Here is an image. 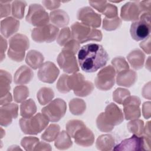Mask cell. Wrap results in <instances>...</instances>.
Listing matches in <instances>:
<instances>
[{
	"label": "cell",
	"instance_id": "6da1fadb",
	"mask_svg": "<svg viewBox=\"0 0 151 151\" xmlns=\"http://www.w3.org/2000/svg\"><path fill=\"white\" fill-rule=\"evenodd\" d=\"M109 58V55L103 47L96 43L83 45L77 54L79 65L86 73H94L103 67Z\"/></svg>",
	"mask_w": 151,
	"mask_h": 151
},
{
	"label": "cell",
	"instance_id": "7a4b0ae2",
	"mask_svg": "<svg viewBox=\"0 0 151 151\" xmlns=\"http://www.w3.org/2000/svg\"><path fill=\"white\" fill-rule=\"evenodd\" d=\"M123 121L122 110L114 103L109 104L105 111L100 113L97 118L96 124L98 129L103 132L111 131L114 126L120 124Z\"/></svg>",
	"mask_w": 151,
	"mask_h": 151
},
{
	"label": "cell",
	"instance_id": "3957f363",
	"mask_svg": "<svg viewBox=\"0 0 151 151\" xmlns=\"http://www.w3.org/2000/svg\"><path fill=\"white\" fill-rule=\"evenodd\" d=\"M71 37L79 43L82 44L88 41H100L102 34L100 30L91 29L81 22H75L71 27Z\"/></svg>",
	"mask_w": 151,
	"mask_h": 151
},
{
	"label": "cell",
	"instance_id": "277c9868",
	"mask_svg": "<svg viewBox=\"0 0 151 151\" xmlns=\"http://www.w3.org/2000/svg\"><path fill=\"white\" fill-rule=\"evenodd\" d=\"M150 1L129 2L121 9L120 16L125 21H137L144 12H150Z\"/></svg>",
	"mask_w": 151,
	"mask_h": 151
},
{
	"label": "cell",
	"instance_id": "5b68a950",
	"mask_svg": "<svg viewBox=\"0 0 151 151\" xmlns=\"http://www.w3.org/2000/svg\"><path fill=\"white\" fill-rule=\"evenodd\" d=\"M9 48L8 51L9 58L11 60L21 62L24 60L25 51L29 46L27 37L21 34H17L9 40Z\"/></svg>",
	"mask_w": 151,
	"mask_h": 151
},
{
	"label": "cell",
	"instance_id": "8992f818",
	"mask_svg": "<svg viewBox=\"0 0 151 151\" xmlns=\"http://www.w3.org/2000/svg\"><path fill=\"white\" fill-rule=\"evenodd\" d=\"M48 122L49 120L43 114L38 113L29 118H21L19 126L25 134H37L47 126Z\"/></svg>",
	"mask_w": 151,
	"mask_h": 151
},
{
	"label": "cell",
	"instance_id": "52a82bcc",
	"mask_svg": "<svg viewBox=\"0 0 151 151\" xmlns=\"http://www.w3.org/2000/svg\"><path fill=\"white\" fill-rule=\"evenodd\" d=\"M150 12H144L139 19L132 22L130 32L132 38L135 41L146 40L149 37L150 32Z\"/></svg>",
	"mask_w": 151,
	"mask_h": 151
},
{
	"label": "cell",
	"instance_id": "ba28073f",
	"mask_svg": "<svg viewBox=\"0 0 151 151\" xmlns=\"http://www.w3.org/2000/svg\"><path fill=\"white\" fill-rule=\"evenodd\" d=\"M66 109L65 102L63 99H56L42 108L41 111L50 122H57L65 115Z\"/></svg>",
	"mask_w": 151,
	"mask_h": 151
},
{
	"label": "cell",
	"instance_id": "9c48e42d",
	"mask_svg": "<svg viewBox=\"0 0 151 151\" xmlns=\"http://www.w3.org/2000/svg\"><path fill=\"white\" fill-rule=\"evenodd\" d=\"M58 28L52 24H47L38 27L32 30V39L39 43L51 42L54 41L57 37Z\"/></svg>",
	"mask_w": 151,
	"mask_h": 151
},
{
	"label": "cell",
	"instance_id": "30bf717a",
	"mask_svg": "<svg viewBox=\"0 0 151 151\" xmlns=\"http://www.w3.org/2000/svg\"><path fill=\"white\" fill-rule=\"evenodd\" d=\"M50 17L44 8L40 4H31L26 16V21L37 27L48 24Z\"/></svg>",
	"mask_w": 151,
	"mask_h": 151
},
{
	"label": "cell",
	"instance_id": "8fae6325",
	"mask_svg": "<svg viewBox=\"0 0 151 151\" xmlns=\"http://www.w3.org/2000/svg\"><path fill=\"white\" fill-rule=\"evenodd\" d=\"M116 71L113 67L108 65L100 70L95 79V85L100 90H109L114 84Z\"/></svg>",
	"mask_w": 151,
	"mask_h": 151
},
{
	"label": "cell",
	"instance_id": "7c38bea8",
	"mask_svg": "<svg viewBox=\"0 0 151 151\" xmlns=\"http://www.w3.org/2000/svg\"><path fill=\"white\" fill-rule=\"evenodd\" d=\"M74 53L63 50L57 57L60 67L67 73H76L79 71L77 62Z\"/></svg>",
	"mask_w": 151,
	"mask_h": 151
},
{
	"label": "cell",
	"instance_id": "4fadbf2b",
	"mask_svg": "<svg viewBox=\"0 0 151 151\" xmlns=\"http://www.w3.org/2000/svg\"><path fill=\"white\" fill-rule=\"evenodd\" d=\"M77 18L82 24L87 26L93 28H98L100 26V15L90 7L86 6L80 9L77 12Z\"/></svg>",
	"mask_w": 151,
	"mask_h": 151
},
{
	"label": "cell",
	"instance_id": "5bb4252c",
	"mask_svg": "<svg viewBox=\"0 0 151 151\" xmlns=\"http://www.w3.org/2000/svg\"><path fill=\"white\" fill-rule=\"evenodd\" d=\"M114 150H145V140L142 136L132 135L122 140L113 148Z\"/></svg>",
	"mask_w": 151,
	"mask_h": 151
},
{
	"label": "cell",
	"instance_id": "9a60e30c",
	"mask_svg": "<svg viewBox=\"0 0 151 151\" xmlns=\"http://www.w3.org/2000/svg\"><path fill=\"white\" fill-rule=\"evenodd\" d=\"M59 73V70L53 63L47 61L43 63L40 67L37 74L40 81L47 83H52L57 79Z\"/></svg>",
	"mask_w": 151,
	"mask_h": 151
},
{
	"label": "cell",
	"instance_id": "2e32d148",
	"mask_svg": "<svg viewBox=\"0 0 151 151\" xmlns=\"http://www.w3.org/2000/svg\"><path fill=\"white\" fill-rule=\"evenodd\" d=\"M124 117L126 120L136 119L140 116V100L136 96H129L123 103Z\"/></svg>",
	"mask_w": 151,
	"mask_h": 151
},
{
	"label": "cell",
	"instance_id": "e0dca14e",
	"mask_svg": "<svg viewBox=\"0 0 151 151\" xmlns=\"http://www.w3.org/2000/svg\"><path fill=\"white\" fill-rule=\"evenodd\" d=\"M73 138L77 145L86 147L91 146L94 141L93 132L86 125L80 127L75 133Z\"/></svg>",
	"mask_w": 151,
	"mask_h": 151
},
{
	"label": "cell",
	"instance_id": "ac0fdd59",
	"mask_svg": "<svg viewBox=\"0 0 151 151\" xmlns=\"http://www.w3.org/2000/svg\"><path fill=\"white\" fill-rule=\"evenodd\" d=\"M18 107L17 104H5L1 107V124L6 126L11 124L12 119L18 116Z\"/></svg>",
	"mask_w": 151,
	"mask_h": 151
},
{
	"label": "cell",
	"instance_id": "d6986e66",
	"mask_svg": "<svg viewBox=\"0 0 151 151\" xmlns=\"http://www.w3.org/2000/svg\"><path fill=\"white\" fill-rule=\"evenodd\" d=\"M89 4L99 12L105 15L108 18L117 17V7L112 4H108L107 1H89Z\"/></svg>",
	"mask_w": 151,
	"mask_h": 151
},
{
	"label": "cell",
	"instance_id": "ffe728a7",
	"mask_svg": "<svg viewBox=\"0 0 151 151\" xmlns=\"http://www.w3.org/2000/svg\"><path fill=\"white\" fill-rule=\"evenodd\" d=\"M19 27V21L12 17H8L1 21V32L5 37L8 38L16 32Z\"/></svg>",
	"mask_w": 151,
	"mask_h": 151
},
{
	"label": "cell",
	"instance_id": "44dd1931",
	"mask_svg": "<svg viewBox=\"0 0 151 151\" xmlns=\"http://www.w3.org/2000/svg\"><path fill=\"white\" fill-rule=\"evenodd\" d=\"M137 79V75L135 71L130 70H126L117 73L116 82L119 86L130 87L134 84Z\"/></svg>",
	"mask_w": 151,
	"mask_h": 151
},
{
	"label": "cell",
	"instance_id": "7402d4cb",
	"mask_svg": "<svg viewBox=\"0 0 151 151\" xmlns=\"http://www.w3.org/2000/svg\"><path fill=\"white\" fill-rule=\"evenodd\" d=\"M32 70L26 65L19 68L14 75V82L17 84L23 85L28 83L33 77Z\"/></svg>",
	"mask_w": 151,
	"mask_h": 151
},
{
	"label": "cell",
	"instance_id": "603a6c76",
	"mask_svg": "<svg viewBox=\"0 0 151 151\" xmlns=\"http://www.w3.org/2000/svg\"><path fill=\"white\" fill-rule=\"evenodd\" d=\"M50 19L53 24L58 27H64L69 22L67 13L61 9H57L50 12Z\"/></svg>",
	"mask_w": 151,
	"mask_h": 151
},
{
	"label": "cell",
	"instance_id": "cb8c5ba5",
	"mask_svg": "<svg viewBox=\"0 0 151 151\" xmlns=\"http://www.w3.org/2000/svg\"><path fill=\"white\" fill-rule=\"evenodd\" d=\"M43 55L36 50L29 51L25 58L26 63L34 70H36L40 68L44 61Z\"/></svg>",
	"mask_w": 151,
	"mask_h": 151
},
{
	"label": "cell",
	"instance_id": "d4e9b609",
	"mask_svg": "<svg viewBox=\"0 0 151 151\" xmlns=\"http://www.w3.org/2000/svg\"><path fill=\"white\" fill-rule=\"evenodd\" d=\"M145 57V55L142 51L135 50L129 54L127 58L131 66L133 68L138 70L142 68L144 64Z\"/></svg>",
	"mask_w": 151,
	"mask_h": 151
},
{
	"label": "cell",
	"instance_id": "484cf974",
	"mask_svg": "<svg viewBox=\"0 0 151 151\" xmlns=\"http://www.w3.org/2000/svg\"><path fill=\"white\" fill-rule=\"evenodd\" d=\"M96 147L100 150H110L114 146V139L111 134L100 136L96 141Z\"/></svg>",
	"mask_w": 151,
	"mask_h": 151
},
{
	"label": "cell",
	"instance_id": "4316f807",
	"mask_svg": "<svg viewBox=\"0 0 151 151\" xmlns=\"http://www.w3.org/2000/svg\"><path fill=\"white\" fill-rule=\"evenodd\" d=\"M36 111L37 106L31 99L24 100L20 106V114L22 117H31L36 113Z\"/></svg>",
	"mask_w": 151,
	"mask_h": 151
},
{
	"label": "cell",
	"instance_id": "83f0119b",
	"mask_svg": "<svg viewBox=\"0 0 151 151\" xmlns=\"http://www.w3.org/2000/svg\"><path fill=\"white\" fill-rule=\"evenodd\" d=\"M54 144L56 148L65 150L71 147L73 143L68 133L65 131H62L55 139Z\"/></svg>",
	"mask_w": 151,
	"mask_h": 151
},
{
	"label": "cell",
	"instance_id": "f1b7e54d",
	"mask_svg": "<svg viewBox=\"0 0 151 151\" xmlns=\"http://www.w3.org/2000/svg\"><path fill=\"white\" fill-rule=\"evenodd\" d=\"M60 129V126L58 124H52L50 125L41 135V139L46 142H52L57 137Z\"/></svg>",
	"mask_w": 151,
	"mask_h": 151
},
{
	"label": "cell",
	"instance_id": "f546056e",
	"mask_svg": "<svg viewBox=\"0 0 151 151\" xmlns=\"http://www.w3.org/2000/svg\"><path fill=\"white\" fill-rule=\"evenodd\" d=\"M54 93L53 91L48 87L41 88L37 93V99L41 105L47 104L54 97Z\"/></svg>",
	"mask_w": 151,
	"mask_h": 151
},
{
	"label": "cell",
	"instance_id": "4dcf8cb0",
	"mask_svg": "<svg viewBox=\"0 0 151 151\" xmlns=\"http://www.w3.org/2000/svg\"><path fill=\"white\" fill-rule=\"evenodd\" d=\"M70 110L74 115H80L86 110L85 102L80 99H73L69 103Z\"/></svg>",
	"mask_w": 151,
	"mask_h": 151
},
{
	"label": "cell",
	"instance_id": "1f68e13d",
	"mask_svg": "<svg viewBox=\"0 0 151 151\" xmlns=\"http://www.w3.org/2000/svg\"><path fill=\"white\" fill-rule=\"evenodd\" d=\"M143 122L141 120H134L130 122L127 126L130 133L137 136H142L143 132Z\"/></svg>",
	"mask_w": 151,
	"mask_h": 151
},
{
	"label": "cell",
	"instance_id": "d6a6232c",
	"mask_svg": "<svg viewBox=\"0 0 151 151\" xmlns=\"http://www.w3.org/2000/svg\"><path fill=\"white\" fill-rule=\"evenodd\" d=\"M26 5L27 3L25 1H15L13 2L12 5V15L18 19L22 18Z\"/></svg>",
	"mask_w": 151,
	"mask_h": 151
},
{
	"label": "cell",
	"instance_id": "836d02e7",
	"mask_svg": "<svg viewBox=\"0 0 151 151\" xmlns=\"http://www.w3.org/2000/svg\"><path fill=\"white\" fill-rule=\"evenodd\" d=\"M29 96V90L26 86H17L14 90V100L17 103H21L25 100Z\"/></svg>",
	"mask_w": 151,
	"mask_h": 151
},
{
	"label": "cell",
	"instance_id": "e575fe53",
	"mask_svg": "<svg viewBox=\"0 0 151 151\" xmlns=\"http://www.w3.org/2000/svg\"><path fill=\"white\" fill-rule=\"evenodd\" d=\"M121 24L122 21L117 17L113 18L106 17L103 19V28L107 31H113L119 28Z\"/></svg>",
	"mask_w": 151,
	"mask_h": 151
},
{
	"label": "cell",
	"instance_id": "d590c367",
	"mask_svg": "<svg viewBox=\"0 0 151 151\" xmlns=\"http://www.w3.org/2000/svg\"><path fill=\"white\" fill-rule=\"evenodd\" d=\"M71 32L68 27L63 28L57 37V42L60 46H64L71 38Z\"/></svg>",
	"mask_w": 151,
	"mask_h": 151
},
{
	"label": "cell",
	"instance_id": "8d00e7d4",
	"mask_svg": "<svg viewBox=\"0 0 151 151\" xmlns=\"http://www.w3.org/2000/svg\"><path fill=\"white\" fill-rule=\"evenodd\" d=\"M84 123L80 120H70L66 124V130L67 132L70 136V137H73L75 133L82 126H84Z\"/></svg>",
	"mask_w": 151,
	"mask_h": 151
},
{
	"label": "cell",
	"instance_id": "74e56055",
	"mask_svg": "<svg viewBox=\"0 0 151 151\" xmlns=\"http://www.w3.org/2000/svg\"><path fill=\"white\" fill-rule=\"evenodd\" d=\"M130 92L125 88H118L113 93V100L119 104H123V101L130 96Z\"/></svg>",
	"mask_w": 151,
	"mask_h": 151
},
{
	"label": "cell",
	"instance_id": "f35d334b",
	"mask_svg": "<svg viewBox=\"0 0 151 151\" xmlns=\"http://www.w3.org/2000/svg\"><path fill=\"white\" fill-rule=\"evenodd\" d=\"M39 142V139L35 137L29 136L24 137L21 142V146L25 150H34Z\"/></svg>",
	"mask_w": 151,
	"mask_h": 151
},
{
	"label": "cell",
	"instance_id": "ab89813d",
	"mask_svg": "<svg viewBox=\"0 0 151 151\" xmlns=\"http://www.w3.org/2000/svg\"><path fill=\"white\" fill-rule=\"evenodd\" d=\"M111 64H113V67L117 73L129 69V65L127 63L125 59L122 57L114 58L112 60Z\"/></svg>",
	"mask_w": 151,
	"mask_h": 151
},
{
	"label": "cell",
	"instance_id": "60d3db41",
	"mask_svg": "<svg viewBox=\"0 0 151 151\" xmlns=\"http://www.w3.org/2000/svg\"><path fill=\"white\" fill-rule=\"evenodd\" d=\"M68 75L67 74H63L59 78L56 87L58 90L63 93H67L69 92L70 90H69L67 86V78Z\"/></svg>",
	"mask_w": 151,
	"mask_h": 151
},
{
	"label": "cell",
	"instance_id": "b9f144b4",
	"mask_svg": "<svg viewBox=\"0 0 151 151\" xmlns=\"http://www.w3.org/2000/svg\"><path fill=\"white\" fill-rule=\"evenodd\" d=\"M79 48H80V43L76 40L72 39L65 44L64 47L63 48V50L69 51L74 53V54H76V53L80 50Z\"/></svg>",
	"mask_w": 151,
	"mask_h": 151
},
{
	"label": "cell",
	"instance_id": "7bdbcfd3",
	"mask_svg": "<svg viewBox=\"0 0 151 151\" xmlns=\"http://www.w3.org/2000/svg\"><path fill=\"white\" fill-rule=\"evenodd\" d=\"M10 1H0L1 4V18L6 17L10 14Z\"/></svg>",
	"mask_w": 151,
	"mask_h": 151
},
{
	"label": "cell",
	"instance_id": "ee69618b",
	"mask_svg": "<svg viewBox=\"0 0 151 151\" xmlns=\"http://www.w3.org/2000/svg\"><path fill=\"white\" fill-rule=\"evenodd\" d=\"M42 3L49 10L54 9L57 8L60 5V2L59 1H43Z\"/></svg>",
	"mask_w": 151,
	"mask_h": 151
},
{
	"label": "cell",
	"instance_id": "f6af8a7d",
	"mask_svg": "<svg viewBox=\"0 0 151 151\" xmlns=\"http://www.w3.org/2000/svg\"><path fill=\"white\" fill-rule=\"evenodd\" d=\"M143 114L146 119H148L150 117V102H145L143 104Z\"/></svg>",
	"mask_w": 151,
	"mask_h": 151
},
{
	"label": "cell",
	"instance_id": "bcb514c9",
	"mask_svg": "<svg viewBox=\"0 0 151 151\" xmlns=\"http://www.w3.org/2000/svg\"><path fill=\"white\" fill-rule=\"evenodd\" d=\"M140 47L145 51L146 54L150 53V37L146 39L145 41L141 42L140 44Z\"/></svg>",
	"mask_w": 151,
	"mask_h": 151
},
{
	"label": "cell",
	"instance_id": "7dc6e473",
	"mask_svg": "<svg viewBox=\"0 0 151 151\" xmlns=\"http://www.w3.org/2000/svg\"><path fill=\"white\" fill-rule=\"evenodd\" d=\"M51 150V147L50 146V145L44 142H39L37 144V145L36 146L35 150Z\"/></svg>",
	"mask_w": 151,
	"mask_h": 151
},
{
	"label": "cell",
	"instance_id": "c3c4849f",
	"mask_svg": "<svg viewBox=\"0 0 151 151\" xmlns=\"http://www.w3.org/2000/svg\"><path fill=\"white\" fill-rule=\"evenodd\" d=\"M1 98H4V99H1V105H3V104L5 105V104H9L12 101V96L9 92L8 93H7L6 94H5V96L1 97Z\"/></svg>",
	"mask_w": 151,
	"mask_h": 151
},
{
	"label": "cell",
	"instance_id": "681fc988",
	"mask_svg": "<svg viewBox=\"0 0 151 151\" xmlns=\"http://www.w3.org/2000/svg\"><path fill=\"white\" fill-rule=\"evenodd\" d=\"M7 48V42L5 40H4L3 37L1 36V61L3 60V57L4 56L3 55V54L4 51L6 50Z\"/></svg>",
	"mask_w": 151,
	"mask_h": 151
}]
</instances>
